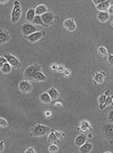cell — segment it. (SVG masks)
<instances>
[{"label": "cell", "instance_id": "1", "mask_svg": "<svg viewBox=\"0 0 113 153\" xmlns=\"http://www.w3.org/2000/svg\"><path fill=\"white\" fill-rule=\"evenodd\" d=\"M51 129L49 126L36 123L33 125L31 131V135L35 137H44L48 134Z\"/></svg>", "mask_w": 113, "mask_h": 153}, {"label": "cell", "instance_id": "2", "mask_svg": "<svg viewBox=\"0 0 113 153\" xmlns=\"http://www.w3.org/2000/svg\"><path fill=\"white\" fill-rule=\"evenodd\" d=\"M22 16V8L18 1H15L11 13V21L13 23H16L19 21Z\"/></svg>", "mask_w": 113, "mask_h": 153}, {"label": "cell", "instance_id": "3", "mask_svg": "<svg viewBox=\"0 0 113 153\" xmlns=\"http://www.w3.org/2000/svg\"><path fill=\"white\" fill-rule=\"evenodd\" d=\"M65 136V133L63 131H58L55 129L51 130L47 136V142L50 144H56V143L60 142Z\"/></svg>", "mask_w": 113, "mask_h": 153}, {"label": "cell", "instance_id": "4", "mask_svg": "<svg viewBox=\"0 0 113 153\" xmlns=\"http://www.w3.org/2000/svg\"><path fill=\"white\" fill-rule=\"evenodd\" d=\"M41 66L37 63L33 64L25 68L24 72V76L30 79L31 77L33 76V74H36L37 72H41Z\"/></svg>", "mask_w": 113, "mask_h": 153}, {"label": "cell", "instance_id": "5", "mask_svg": "<svg viewBox=\"0 0 113 153\" xmlns=\"http://www.w3.org/2000/svg\"><path fill=\"white\" fill-rule=\"evenodd\" d=\"M3 57L5 58L7 63H8L11 65L12 68H21L22 66V64L21 62L15 56L10 53H5L3 54Z\"/></svg>", "mask_w": 113, "mask_h": 153}, {"label": "cell", "instance_id": "6", "mask_svg": "<svg viewBox=\"0 0 113 153\" xmlns=\"http://www.w3.org/2000/svg\"><path fill=\"white\" fill-rule=\"evenodd\" d=\"M45 36V32L43 30H41V31H36L35 33L31 34L30 35L25 37V38L29 42L34 43L41 40V38H43Z\"/></svg>", "mask_w": 113, "mask_h": 153}, {"label": "cell", "instance_id": "7", "mask_svg": "<svg viewBox=\"0 0 113 153\" xmlns=\"http://www.w3.org/2000/svg\"><path fill=\"white\" fill-rule=\"evenodd\" d=\"M18 89L23 94H29L32 90V86L27 80H22L18 84Z\"/></svg>", "mask_w": 113, "mask_h": 153}, {"label": "cell", "instance_id": "8", "mask_svg": "<svg viewBox=\"0 0 113 153\" xmlns=\"http://www.w3.org/2000/svg\"><path fill=\"white\" fill-rule=\"evenodd\" d=\"M78 130L83 134L90 133L93 130V128L90 123L87 120H83L80 121L79 123Z\"/></svg>", "mask_w": 113, "mask_h": 153}, {"label": "cell", "instance_id": "9", "mask_svg": "<svg viewBox=\"0 0 113 153\" xmlns=\"http://www.w3.org/2000/svg\"><path fill=\"white\" fill-rule=\"evenodd\" d=\"M21 30L23 35L27 37L37 31V27L32 24L24 23L22 25Z\"/></svg>", "mask_w": 113, "mask_h": 153}, {"label": "cell", "instance_id": "10", "mask_svg": "<svg viewBox=\"0 0 113 153\" xmlns=\"http://www.w3.org/2000/svg\"><path fill=\"white\" fill-rule=\"evenodd\" d=\"M63 27L69 32H73L76 29L77 25L75 19L72 18H69L65 19L63 22Z\"/></svg>", "mask_w": 113, "mask_h": 153}, {"label": "cell", "instance_id": "11", "mask_svg": "<svg viewBox=\"0 0 113 153\" xmlns=\"http://www.w3.org/2000/svg\"><path fill=\"white\" fill-rule=\"evenodd\" d=\"M41 17L45 27L52 25L55 19L54 15L51 12H47L45 14L42 15Z\"/></svg>", "mask_w": 113, "mask_h": 153}, {"label": "cell", "instance_id": "12", "mask_svg": "<svg viewBox=\"0 0 113 153\" xmlns=\"http://www.w3.org/2000/svg\"><path fill=\"white\" fill-rule=\"evenodd\" d=\"M87 137L85 134L78 135L75 140V144L77 147H80L87 142Z\"/></svg>", "mask_w": 113, "mask_h": 153}, {"label": "cell", "instance_id": "13", "mask_svg": "<svg viewBox=\"0 0 113 153\" xmlns=\"http://www.w3.org/2000/svg\"><path fill=\"white\" fill-rule=\"evenodd\" d=\"M109 94H110V91L109 90L107 91L105 94H103L99 97L98 98V102L99 105V107L101 110L105 109L106 108L105 106V101L108 96H109Z\"/></svg>", "mask_w": 113, "mask_h": 153}, {"label": "cell", "instance_id": "14", "mask_svg": "<svg viewBox=\"0 0 113 153\" xmlns=\"http://www.w3.org/2000/svg\"><path fill=\"white\" fill-rule=\"evenodd\" d=\"M112 5L111 2L109 1L105 0L102 3H100L99 4L96 6V9L99 12L101 11H107L109 7Z\"/></svg>", "mask_w": 113, "mask_h": 153}, {"label": "cell", "instance_id": "15", "mask_svg": "<svg viewBox=\"0 0 113 153\" xmlns=\"http://www.w3.org/2000/svg\"><path fill=\"white\" fill-rule=\"evenodd\" d=\"M110 17L107 11H101L97 15V19L101 23H105L107 22L110 19Z\"/></svg>", "mask_w": 113, "mask_h": 153}, {"label": "cell", "instance_id": "16", "mask_svg": "<svg viewBox=\"0 0 113 153\" xmlns=\"http://www.w3.org/2000/svg\"><path fill=\"white\" fill-rule=\"evenodd\" d=\"M10 38V36L8 31L6 30H0V45L8 42Z\"/></svg>", "mask_w": 113, "mask_h": 153}, {"label": "cell", "instance_id": "17", "mask_svg": "<svg viewBox=\"0 0 113 153\" xmlns=\"http://www.w3.org/2000/svg\"><path fill=\"white\" fill-rule=\"evenodd\" d=\"M30 79L36 82H44L47 79V76L42 72H37L31 77Z\"/></svg>", "mask_w": 113, "mask_h": 153}, {"label": "cell", "instance_id": "18", "mask_svg": "<svg viewBox=\"0 0 113 153\" xmlns=\"http://www.w3.org/2000/svg\"><path fill=\"white\" fill-rule=\"evenodd\" d=\"M35 10L36 15L41 16L42 15L45 14L46 13L48 12V8L47 6H45V4H39L38 6H37Z\"/></svg>", "mask_w": 113, "mask_h": 153}, {"label": "cell", "instance_id": "19", "mask_svg": "<svg viewBox=\"0 0 113 153\" xmlns=\"http://www.w3.org/2000/svg\"><path fill=\"white\" fill-rule=\"evenodd\" d=\"M93 149V145L89 142H86L85 144L79 147L80 153H90Z\"/></svg>", "mask_w": 113, "mask_h": 153}, {"label": "cell", "instance_id": "20", "mask_svg": "<svg viewBox=\"0 0 113 153\" xmlns=\"http://www.w3.org/2000/svg\"><path fill=\"white\" fill-rule=\"evenodd\" d=\"M47 93L50 97L52 100H56L59 97L60 93L58 92V91L55 88H50L47 91Z\"/></svg>", "mask_w": 113, "mask_h": 153}, {"label": "cell", "instance_id": "21", "mask_svg": "<svg viewBox=\"0 0 113 153\" xmlns=\"http://www.w3.org/2000/svg\"><path fill=\"white\" fill-rule=\"evenodd\" d=\"M36 16L35 9L30 8L28 9L25 14V19L28 22L31 23L33 21L34 17Z\"/></svg>", "mask_w": 113, "mask_h": 153}, {"label": "cell", "instance_id": "22", "mask_svg": "<svg viewBox=\"0 0 113 153\" xmlns=\"http://www.w3.org/2000/svg\"><path fill=\"white\" fill-rule=\"evenodd\" d=\"M105 76L103 74L100 72H97L93 76V81L97 84H102L104 82Z\"/></svg>", "mask_w": 113, "mask_h": 153}, {"label": "cell", "instance_id": "23", "mask_svg": "<svg viewBox=\"0 0 113 153\" xmlns=\"http://www.w3.org/2000/svg\"><path fill=\"white\" fill-rule=\"evenodd\" d=\"M39 100H41V102L45 104H50L52 101L51 99L47 92L41 93L39 96Z\"/></svg>", "mask_w": 113, "mask_h": 153}, {"label": "cell", "instance_id": "24", "mask_svg": "<svg viewBox=\"0 0 113 153\" xmlns=\"http://www.w3.org/2000/svg\"><path fill=\"white\" fill-rule=\"evenodd\" d=\"M1 72L4 74H8L11 72L12 70V67L8 63H4L3 64L2 68L0 70Z\"/></svg>", "mask_w": 113, "mask_h": 153}, {"label": "cell", "instance_id": "25", "mask_svg": "<svg viewBox=\"0 0 113 153\" xmlns=\"http://www.w3.org/2000/svg\"><path fill=\"white\" fill-rule=\"evenodd\" d=\"M32 25H40L43 27H45V25L44 24V23L43 22L42 19H41V16H38L36 15L35 17H34L33 21H32Z\"/></svg>", "mask_w": 113, "mask_h": 153}, {"label": "cell", "instance_id": "26", "mask_svg": "<svg viewBox=\"0 0 113 153\" xmlns=\"http://www.w3.org/2000/svg\"><path fill=\"white\" fill-rule=\"evenodd\" d=\"M98 53L101 57H105L108 56V50L105 47L101 46L98 48Z\"/></svg>", "mask_w": 113, "mask_h": 153}, {"label": "cell", "instance_id": "27", "mask_svg": "<svg viewBox=\"0 0 113 153\" xmlns=\"http://www.w3.org/2000/svg\"><path fill=\"white\" fill-rule=\"evenodd\" d=\"M59 148L56 144H50L48 147V152L49 153H58Z\"/></svg>", "mask_w": 113, "mask_h": 153}, {"label": "cell", "instance_id": "28", "mask_svg": "<svg viewBox=\"0 0 113 153\" xmlns=\"http://www.w3.org/2000/svg\"><path fill=\"white\" fill-rule=\"evenodd\" d=\"M9 126L8 121L4 118L0 117V128H6Z\"/></svg>", "mask_w": 113, "mask_h": 153}, {"label": "cell", "instance_id": "29", "mask_svg": "<svg viewBox=\"0 0 113 153\" xmlns=\"http://www.w3.org/2000/svg\"><path fill=\"white\" fill-rule=\"evenodd\" d=\"M105 133L107 135L113 137V125H108L105 129Z\"/></svg>", "mask_w": 113, "mask_h": 153}, {"label": "cell", "instance_id": "30", "mask_svg": "<svg viewBox=\"0 0 113 153\" xmlns=\"http://www.w3.org/2000/svg\"><path fill=\"white\" fill-rule=\"evenodd\" d=\"M110 105H113V95L108 96L105 101V106H108Z\"/></svg>", "mask_w": 113, "mask_h": 153}, {"label": "cell", "instance_id": "31", "mask_svg": "<svg viewBox=\"0 0 113 153\" xmlns=\"http://www.w3.org/2000/svg\"><path fill=\"white\" fill-rule=\"evenodd\" d=\"M24 153H37V152L35 148L33 147H30L24 151Z\"/></svg>", "mask_w": 113, "mask_h": 153}, {"label": "cell", "instance_id": "32", "mask_svg": "<svg viewBox=\"0 0 113 153\" xmlns=\"http://www.w3.org/2000/svg\"><path fill=\"white\" fill-rule=\"evenodd\" d=\"M5 149V143L3 140L0 141V153H2Z\"/></svg>", "mask_w": 113, "mask_h": 153}, {"label": "cell", "instance_id": "33", "mask_svg": "<svg viewBox=\"0 0 113 153\" xmlns=\"http://www.w3.org/2000/svg\"><path fill=\"white\" fill-rule=\"evenodd\" d=\"M7 62L5 59V58L3 56H0V70H1V68H2L3 64Z\"/></svg>", "mask_w": 113, "mask_h": 153}, {"label": "cell", "instance_id": "34", "mask_svg": "<svg viewBox=\"0 0 113 153\" xmlns=\"http://www.w3.org/2000/svg\"><path fill=\"white\" fill-rule=\"evenodd\" d=\"M113 110H112L110 112H109V113L108 114V120L109 121V122L110 123H113Z\"/></svg>", "mask_w": 113, "mask_h": 153}, {"label": "cell", "instance_id": "35", "mask_svg": "<svg viewBox=\"0 0 113 153\" xmlns=\"http://www.w3.org/2000/svg\"><path fill=\"white\" fill-rule=\"evenodd\" d=\"M64 74L66 76H70V75L71 74V71L69 70V69H65V70L63 72Z\"/></svg>", "mask_w": 113, "mask_h": 153}, {"label": "cell", "instance_id": "36", "mask_svg": "<svg viewBox=\"0 0 113 153\" xmlns=\"http://www.w3.org/2000/svg\"><path fill=\"white\" fill-rule=\"evenodd\" d=\"M108 13V14L110 15V16H112V15H113V5H111V6L109 7V8H108V9L107 11Z\"/></svg>", "mask_w": 113, "mask_h": 153}, {"label": "cell", "instance_id": "37", "mask_svg": "<svg viewBox=\"0 0 113 153\" xmlns=\"http://www.w3.org/2000/svg\"><path fill=\"white\" fill-rule=\"evenodd\" d=\"M113 56L112 54H110L108 56V61L109 63L110 64V65L113 64Z\"/></svg>", "mask_w": 113, "mask_h": 153}, {"label": "cell", "instance_id": "38", "mask_svg": "<svg viewBox=\"0 0 113 153\" xmlns=\"http://www.w3.org/2000/svg\"><path fill=\"white\" fill-rule=\"evenodd\" d=\"M105 0H93V2L95 6L99 4L100 3H102Z\"/></svg>", "mask_w": 113, "mask_h": 153}, {"label": "cell", "instance_id": "39", "mask_svg": "<svg viewBox=\"0 0 113 153\" xmlns=\"http://www.w3.org/2000/svg\"><path fill=\"white\" fill-rule=\"evenodd\" d=\"M64 70H65V68H64L63 66H58V68H57V71H58L59 72H62V73H63Z\"/></svg>", "mask_w": 113, "mask_h": 153}, {"label": "cell", "instance_id": "40", "mask_svg": "<svg viewBox=\"0 0 113 153\" xmlns=\"http://www.w3.org/2000/svg\"><path fill=\"white\" fill-rule=\"evenodd\" d=\"M45 116L47 118H50L52 116V113L50 111H47L46 112H45Z\"/></svg>", "mask_w": 113, "mask_h": 153}, {"label": "cell", "instance_id": "41", "mask_svg": "<svg viewBox=\"0 0 113 153\" xmlns=\"http://www.w3.org/2000/svg\"><path fill=\"white\" fill-rule=\"evenodd\" d=\"M51 70L53 71H57V68H58V66L56 64H53L51 65Z\"/></svg>", "mask_w": 113, "mask_h": 153}, {"label": "cell", "instance_id": "42", "mask_svg": "<svg viewBox=\"0 0 113 153\" xmlns=\"http://www.w3.org/2000/svg\"><path fill=\"white\" fill-rule=\"evenodd\" d=\"M9 1H0V3L1 4H4V3H8Z\"/></svg>", "mask_w": 113, "mask_h": 153}, {"label": "cell", "instance_id": "43", "mask_svg": "<svg viewBox=\"0 0 113 153\" xmlns=\"http://www.w3.org/2000/svg\"><path fill=\"white\" fill-rule=\"evenodd\" d=\"M112 153L111 152H105V153Z\"/></svg>", "mask_w": 113, "mask_h": 153}]
</instances>
